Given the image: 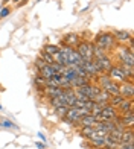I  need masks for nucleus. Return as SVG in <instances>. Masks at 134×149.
<instances>
[{"mask_svg":"<svg viewBox=\"0 0 134 149\" xmlns=\"http://www.w3.org/2000/svg\"><path fill=\"white\" fill-rule=\"evenodd\" d=\"M67 111H69V107L67 105H63V107H58V108H53V114L59 119V120H63L66 117V114Z\"/></svg>","mask_w":134,"mask_h":149,"instance_id":"nucleus-24","label":"nucleus"},{"mask_svg":"<svg viewBox=\"0 0 134 149\" xmlns=\"http://www.w3.org/2000/svg\"><path fill=\"white\" fill-rule=\"evenodd\" d=\"M38 74H40L41 78H44V79H50V78L55 76V72H53V69H52V67L47 64V65H44L43 69L38 72Z\"/></svg>","mask_w":134,"mask_h":149,"instance_id":"nucleus-22","label":"nucleus"},{"mask_svg":"<svg viewBox=\"0 0 134 149\" xmlns=\"http://www.w3.org/2000/svg\"><path fill=\"white\" fill-rule=\"evenodd\" d=\"M93 61H95V64H96V67H98L99 73H108V70H110L114 64H116L114 58H113V56L110 55V53H107V55H105V56H102V58L93 59Z\"/></svg>","mask_w":134,"mask_h":149,"instance_id":"nucleus-3","label":"nucleus"},{"mask_svg":"<svg viewBox=\"0 0 134 149\" xmlns=\"http://www.w3.org/2000/svg\"><path fill=\"white\" fill-rule=\"evenodd\" d=\"M113 37H114L117 44H126L133 38L131 32L128 31H113Z\"/></svg>","mask_w":134,"mask_h":149,"instance_id":"nucleus-10","label":"nucleus"},{"mask_svg":"<svg viewBox=\"0 0 134 149\" xmlns=\"http://www.w3.org/2000/svg\"><path fill=\"white\" fill-rule=\"evenodd\" d=\"M81 43V38L76 32H69L66 35L61 37L59 40V44L58 46H67V47H72V49H76V46Z\"/></svg>","mask_w":134,"mask_h":149,"instance_id":"nucleus-5","label":"nucleus"},{"mask_svg":"<svg viewBox=\"0 0 134 149\" xmlns=\"http://www.w3.org/2000/svg\"><path fill=\"white\" fill-rule=\"evenodd\" d=\"M53 61L58 63V64H61V65H64V67L69 65V58H67V53L64 50H61V49H59L55 55H53Z\"/></svg>","mask_w":134,"mask_h":149,"instance_id":"nucleus-14","label":"nucleus"},{"mask_svg":"<svg viewBox=\"0 0 134 149\" xmlns=\"http://www.w3.org/2000/svg\"><path fill=\"white\" fill-rule=\"evenodd\" d=\"M124 99H125V97H124V96H120V94H114V96H111V97H110V102H108V104H110L111 107L117 108L120 104H122V100H124Z\"/></svg>","mask_w":134,"mask_h":149,"instance_id":"nucleus-27","label":"nucleus"},{"mask_svg":"<svg viewBox=\"0 0 134 149\" xmlns=\"http://www.w3.org/2000/svg\"><path fill=\"white\" fill-rule=\"evenodd\" d=\"M79 56L82 58V61H89V59H93V52H91V40H87V41H81L76 49H75Z\"/></svg>","mask_w":134,"mask_h":149,"instance_id":"nucleus-4","label":"nucleus"},{"mask_svg":"<svg viewBox=\"0 0 134 149\" xmlns=\"http://www.w3.org/2000/svg\"><path fill=\"white\" fill-rule=\"evenodd\" d=\"M12 2H15V3H17V2H22V0H12Z\"/></svg>","mask_w":134,"mask_h":149,"instance_id":"nucleus-38","label":"nucleus"},{"mask_svg":"<svg viewBox=\"0 0 134 149\" xmlns=\"http://www.w3.org/2000/svg\"><path fill=\"white\" fill-rule=\"evenodd\" d=\"M107 74H108L110 79H111V81H114L116 84H122V82H125V81H128V78L125 76V73L120 70L116 64L108 70V73H107Z\"/></svg>","mask_w":134,"mask_h":149,"instance_id":"nucleus-9","label":"nucleus"},{"mask_svg":"<svg viewBox=\"0 0 134 149\" xmlns=\"http://www.w3.org/2000/svg\"><path fill=\"white\" fill-rule=\"evenodd\" d=\"M0 111H3V105L2 104H0Z\"/></svg>","mask_w":134,"mask_h":149,"instance_id":"nucleus-37","label":"nucleus"},{"mask_svg":"<svg viewBox=\"0 0 134 149\" xmlns=\"http://www.w3.org/2000/svg\"><path fill=\"white\" fill-rule=\"evenodd\" d=\"M119 94L125 99H134V82L133 81H125L119 84Z\"/></svg>","mask_w":134,"mask_h":149,"instance_id":"nucleus-8","label":"nucleus"},{"mask_svg":"<svg viewBox=\"0 0 134 149\" xmlns=\"http://www.w3.org/2000/svg\"><path fill=\"white\" fill-rule=\"evenodd\" d=\"M37 135H38V137H40V140H41V141H43V143H46V135H44L43 132H38Z\"/></svg>","mask_w":134,"mask_h":149,"instance_id":"nucleus-35","label":"nucleus"},{"mask_svg":"<svg viewBox=\"0 0 134 149\" xmlns=\"http://www.w3.org/2000/svg\"><path fill=\"white\" fill-rule=\"evenodd\" d=\"M81 67L84 69V72L87 73V76L90 78V81L91 82H95L96 81V78L99 76V70H98V67H96V64H95V61L93 59H89V61H82V64H81Z\"/></svg>","mask_w":134,"mask_h":149,"instance_id":"nucleus-7","label":"nucleus"},{"mask_svg":"<svg viewBox=\"0 0 134 149\" xmlns=\"http://www.w3.org/2000/svg\"><path fill=\"white\" fill-rule=\"evenodd\" d=\"M120 143H134V130L133 128H126L122 132V140Z\"/></svg>","mask_w":134,"mask_h":149,"instance_id":"nucleus-20","label":"nucleus"},{"mask_svg":"<svg viewBox=\"0 0 134 149\" xmlns=\"http://www.w3.org/2000/svg\"><path fill=\"white\" fill-rule=\"evenodd\" d=\"M44 65H47V64H46V63H44V61H43L41 58H40V56H38V58L35 59V63H34V67H35V69H37L38 72H40V70H41V69H43V67H44Z\"/></svg>","mask_w":134,"mask_h":149,"instance_id":"nucleus-30","label":"nucleus"},{"mask_svg":"<svg viewBox=\"0 0 134 149\" xmlns=\"http://www.w3.org/2000/svg\"><path fill=\"white\" fill-rule=\"evenodd\" d=\"M130 111H134V100L133 99H124L122 104L117 107V113L119 116H122V114H126Z\"/></svg>","mask_w":134,"mask_h":149,"instance_id":"nucleus-12","label":"nucleus"},{"mask_svg":"<svg viewBox=\"0 0 134 149\" xmlns=\"http://www.w3.org/2000/svg\"><path fill=\"white\" fill-rule=\"evenodd\" d=\"M117 149H134V143H119Z\"/></svg>","mask_w":134,"mask_h":149,"instance_id":"nucleus-33","label":"nucleus"},{"mask_svg":"<svg viewBox=\"0 0 134 149\" xmlns=\"http://www.w3.org/2000/svg\"><path fill=\"white\" fill-rule=\"evenodd\" d=\"M35 148H38V149H46V143H43V141H37Z\"/></svg>","mask_w":134,"mask_h":149,"instance_id":"nucleus-34","label":"nucleus"},{"mask_svg":"<svg viewBox=\"0 0 134 149\" xmlns=\"http://www.w3.org/2000/svg\"><path fill=\"white\" fill-rule=\"evenodd\" d=\"M93 44H96L98 47H100V49H104L107 53H111L113 50H114V47L117 46L114 37H113V32L110 31H102L95 35V38L91 40Z\"/></svg>","mask_w":134,"mask_h":149,"instance_id":"nucleus-1","label":"nucleus"},{"mask_svg":"<svg viewBox=\"0 0 134 149\" xmlns=\"http://www.w3.org/2000/svg\"><path fill=\"white\" fill-rule=\"evenodd\" d=\"M78 131H79V135H81V137H84V139L89 140L90 135L95 132V126H79Z\"/></svg>","mask_w":134,"mask_h":149,"instance_id":"nucleus-23","label":"nucleus"},{"mask_svg":"<svg viewBox=\"0 0 134 149\" xmlns=\"http://www.w3.org/2000/svg\"><path fill=\"white\" fill-rule=\"evenodd\" d=\"M117 116H119L117 108L111 107L110 104H107V105L102 108V111H100L99 116H96V119H98V122H107V120H113V119H116Z\"/></svg>","mask_w":134,"mask_h":149,"instance_id":"nucleus-6","label":"nucleus"},{"mask_svg":"<svg viewBox=\"0 0 134 149\" xmlns=\"http://www.w3.org/2000/svg\"><path fill=\"white\" fill-rule=\"evenodd\" d=\"M9 2H11V0H2V3H3V5H6V3H9Z\"/></svg>","mask_w":134,"mask_h":149,"instance_id":"nucleus-36","label":"nucleus"},{"mask_svg":"<svg viewBox=\"0 0 134 149\" xmlns=\"http://www.w3.org/2000/svg\"><path fill=\"white\" fill-rule=\"evenodd\" d=\"M40 58H41L46 64H49V65H50L52 63H55V61H53V56L49 55V53H46V52H43V50L40 52Z\"/></svg>","mask_w":134,"mask_h":149,"instance_id":"nucleus-28","label":"nucleus"},{"mask_svg":"<svg viewBox=\"0 0 134 149\" xmlns=\"http://www.w3.org/2000/svg\"><path fill=\"white\" fill-rule=\"evenodd\" d=\"M50 67L53 69V72H55V73H59V74H63V72H64V69H66L64 65L58 64V63H52V64H50Z\"/></svg>","mask_w":134,"mask_h":149,"instance_id":"nucleus-29","label":"nucleus"},{"mask_svg":"<svg viewBox=\"0 0 134 149\" xmlns=\"http://www.w3.org/2000/svg\"><path fill=\"white\" fill-rule=\"evenodd\" d=\"M0 126L5 128V130H11V131H18L20 130V126L9 119H0Z\"/></svg>","mask_w":134,"mask_h":149,"instance_id":"nucleus-21","label":"nucleus"},{"mask_svg":"<svg viewBox=\"0 0 134 149\" xmlns=\"http://www.w3.org/2000/svg\"><path fill=\"white\" fill-rule=\"evenodd\" d=\"M114 61H119V63H125L128 65L134 67V52H131L125 44H117L114 47Z\"/></svg>","mask_w":134,"mask_h":149,"instance_id":"nucleus-2","label":"nucleus"},{"mask_svg":"<svg viewBox=\"0 0 134 149\" xmlns=\"http://www.w3.org/2000/svg\"><path fill=\"white\" fill-rule=\"evenodd\" d=\"M64 96H66V105L72 108L75 107V102H76V94H75V90L73 88H69V90H64Z\"/></svg>","mask_w":134,"mask_h":149,"instance_id":"nucleus-15","label":"nucleus"},{"mask_svg":"<svg viewBox=\"0 0 134 149\" xmlns=\"http://www.w3.org/2000/svg\"><path fill=\"white\" fill-rule=\"evenodd\" d=\"M32 82H34V87H35V90L38 93H43L44 91V84H46V79L44 78H41L40 74H34Z\"/></svg>","mask_w":134,"mask_h":149,"instance_id":"nucleus-18","label":"nucleus"},{"mask_svg":"<svg viewBox=\"0 0 134 149\" xmlns=\"http://www.w3.org/2000/svg\"><path fill=\"white\" fill-rule=\"evenodd\" d=\"M76 108V107H75ZM76 113H78V116L79 117H82V116H89V114H91L90 110H87V108H76Z\"/></svg>","mask_w":134,"mask_h":149,"instance_id":"nucleus-32","label":"nucleus"},{"mask_svg":"<svg viewBox=\"0 0 134 149\" xmlns=\"http://www.w3.org/2000/svg\"><path fill=\"white\" fill-rule=\"evenodd\" d=\"M91 52H93V59L102 58V56L107 55V52L104 49H100V47H98L96 44H93V41H91Z\"/></svg>","mask_w":134,"mask_h":149,"instance_id":"nucleus-25","label":"nucleus"},{"mask_svg":"<svg viewBox=\"0 0 134 149\" xmlns=\"http://www.w3.org/2000/svg\"><path fill=\"white\" fill-rule=\"evenodd\" d=\"M96 122H98V119L93 116V114H89V116H82L81 119H79L78 125L79 126H95Z\"/></svg>","mask_w":134,"mask_h":149,"instance_id":"nucleus-16","label":"nucleus"},{"mask_svg":"<svg viewBox=\"0 0 134 149\" xmlns=\"http://www.w3.org/2000/svg\"><path fill=\"white\" fill-rule=\"evenodd\" d=\"M59 50V46L58 44H46L44 47H43V52H46V53H49V55H55V53Z\"/></svg>","mask_w":134,"mask_h":149,"instance_id":"nucleus-26","label":"nucleus"},{"mask_svg":"<svg viewBox=\"0 0 134 149\" xmlns=\"http://www.w3.org/2000/svg\"><path fill=\"white\" fill-rule=\"evenodd\" d=\"M120 120H122L125 128H134V111L122 114V116H120Z\"/></svg>","mask_w":134,"mask_h":149,"instance_id":"nucleus-17","label":"nucleus"},{"mask_svg":"<svg viewBox=\"0 0 134 149\" xmlns=\"http://www.w3.org/2000/svg\"><path fill=\"white\" fill-rule=\"evenodd\" d=\"M89 82H91L90 78H81V76H76L73 81H70V87H72L73 90H76V88H79V87H82V85H85V84H89Z\"/></svg>","mask_w":134,"mask_h":149,"instance_id":"nucleus-19","label":"nucleus"},{"mask_svg":"<svg viewBox=\"0 0 134 149\" xmlns=\"http://www.w3.org/2000/svg\"><path fill=\"white\" fill-rule=\"evenodd\" d=\"M79 119H81V117L78 116L76 108L72 107V108H69V111H67V114H66V117L63 119V122H66V123H69V125H78Z\"/></svg>","mask_w":134,"mask_h":149,"instance_id":"nucleus-11","label":"nucleus"},{"mask_svg":"<svg viewBox=\"0 0 134 149\" xmlns=\"http://www.w3.org/2000/svg\"><path fill=\"white\" fill-rule=\"evenodd\" d=\"M11 14V8L9 6H2V9H0V18H6Z\"/></svg>","mask_w":134,"mask_h":149,"instance_id":"nucleus-31","label":"nucleus"},{"mask_svg":"<svg viewBox=\"0 0 134 149\" xmlns=\"http://www.w3.org/2000/svg\"><path fill=\"white\" fill-rule=\"evenodd\" d=\"M116 65L125 73V76L128 78V81H133V76H134V67L133 65H128L125 63H119V61H116Z\"/></svg>","mask_w":134,"mask_h":149,"instance_id":"nucleus-13","label":"nucleus"}]
</instances>
